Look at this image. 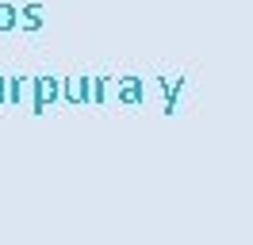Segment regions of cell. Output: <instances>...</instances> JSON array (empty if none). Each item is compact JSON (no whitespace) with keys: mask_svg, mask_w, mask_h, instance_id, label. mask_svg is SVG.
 <instances>
[{"mask_svg":"<svg viewBox=\"0 0 253 245\" xmlns=\"http://www.w3.org/2000/svg\"><path fill=\"white\" fill-rule=\"evenodd\" d=\"M31 111L35 115H42L54 100H62V81L58 77H31Z\"/></svg>","mask_w":253,"mask_h":245,"instance_id":"obj_1","label":"cell"},{"mask_svg":"<svg viewBox=\"0 0 253 245\" xmlns=\"http://www.w3.org/2000/svg\"><path fill=\"white\" fill-rule=\"evenodd\" d=\"M88 96H92V77H65L62 81V100L69 104H88Z\"/></svg>","mask_w":253,"mask_h":245,"instance_id":"obj_2","label":"cell"},{"mask_svg":"<svg viewBox=\"0 0 253 245\" xmlns=\"http://www.w3.org/2000/svg\"><path fill=\"white\" fill-rule=\"evenodd\" d=\"M42 23H46V15H42V8H39V4H23V8H19V27L27 31V35L42 31Z\"/></svg>","mask_w":253,"mask_h":245,"instance_id":"obj_3","label":"cell"},{"mask_svg":"<svg viewBox=\"0 0 253 245\" xmlns=\"http://www.w3.org/2000/svg\"><path fill=\"white\" fill-rule=\"evenodd\" d=\"M115 88H119V100H123V104H134V100H142V81H134V77H123Z\"/></svg>","mask_w":253,"mask_h":245,"instance_id":"obj_4","label":"cell"},{"mask_svg":"<svg viewBox=\"0 0 253 245\" xmlns=\"http://www.w3.org/2000/svg\"><path fill=\"white\" fill-rule=\"evenodd\" d=\"M27 88H31V77H12L8 81V104H19Z\"/></svg>","mask_w":253,"mask_h":245,"instance_id":"obj_5","label":"cell"},{"mask_svg":"<svg viewBox=\"0 0 253 245\" xmlns=\"http://www.w3.org/2000/svg\"><path fill=\"white\" fill-rule=\"evenodd\" d=\"M12 27H19V12H16V4H0V35H8Z\"/></svg>","mask_w":253,"mask_h":245,"instance_id":"obj_6","label":"cell"},{"mask_svg":"<svg viewBox=\"0 0 253 245\" xmlns=\"http://www.w3.org/2000/svg\"><path fill=\"white\" fill-rule=\"evenodd\" d=\"M108 100V81L104 77H92V96H88V104H104Z\"/></svg>","mask_w":253,"mask_h":245,"instance_id":"obj_7","label":"cell"},{"mask_svg":"<svg viewBox=\"0 0 253 245\" xmlns=\"http://www.w3.org/2000/svg\"><path fill=\"white\" fill-rule=\"evenodd\" d=\"M4 100H8V81L0 77V104H4Z\"/></svg>","mask_w":253,"mask_h":245,"instance_id":"obj_8","label":"cell"}]
</instances>
